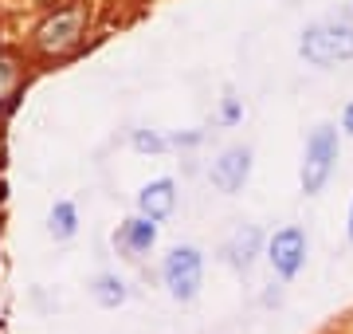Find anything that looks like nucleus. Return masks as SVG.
<instances>
[{"mask_svg":"<svg viewBox=\"0 0 353 334\" xmlns=\"http://www.w3.org/2000/svg\"><path fill=\"white\" fill-rule=\"evenodd\" d=\"M236 118H240V103L228 95V103H224V122H236Z\"/></svg>","mask_w":353,"mask_h":334,"instance_id":"14","label":"nucleus"},{"mask_svg":"<svg viewBox=\"0 0 353 334\" xmlns=\"http://www.w3.org/2000/svg\"><path fill=\"white\" fill-rule=\"evenodd\" d=\"M303 55L310 63L326 67L338 59H353V28L350 24H318L303 36Z\"/></svg>","mask_w":353,"mask_h":334,"instance_id":"1","label":"nucleus"},{"mask_svg":"<svg viewBox=\"0 0 353 334\" xmlns=\"http://www.w3.org/2000/svg\"><path fill=\"white\" fill-rule=\"evenodd\" d=\"M350 240H353V217H350Z\"/></svg>","mask_w":353,"mask_h":334,"instance_id":"16","label":"nucleus"},{"mask_svg":"<svg viewBox=\"0 0 353 334\" xmlns=\"http://www.w3.org/2000/svg\"><path fill=\"white\" fill-rule=\"evenodd\" d=\"M303 256H306V240L299 228H283L271 240V264H275L279 275H294L303 268Z\"/></svg>","mask_w":353,"mask_h":334,"instance_id":"6","label":"nucleus"},{"mask_svg":"<svg viewBox=\"0 0 353 334\" xmlns=\"http://www.w3.org/2000/svg\"><path fill=\"white\" fill-rule=\"evenodd\" d=\"M94 299H99L102 307H118L126 299V287H122V279H114V275H99L94 279Z\"/></svg>","mask_w":353,"mask_h":334,"instance_id":"11","label":"nucleus"},{"mask_svg":"<svg viewBox=\"0 0 353 334\" xmlns=\"http://www.w3.org/2000/svg\"><path fill=\"white\" fill-rule=\"evenodd\" d=\"M165 287L173 299H192L201 291V252L196 248H176L165 259Z\"/></svg>","mask_w":353,"mask_h":334,"instance_id":"4","label":"nucleus"},{"mask_svg":"<svg viewBox=\"0 0 353 334\" xmlns=\"http://www.w3.org/2000/svg\"><path fill=\"white\" fill-rule=\"evenodd\" d=\"M345 130H350V134H353V106H350V110H345Z\"/></svg>","mask_w":353,"mask_h":334,"instance_id":"15","label":"nucleus"},{"mask_svg":"<svg viewBox=\"0 0 353 334\" xmlns=\"http://www.w3.org/2000/svg\"><path fill=\"white\" fill-rule=\"evenodd\" d=\"M16 83H20V71H16V63H12V59H4V55H0V99H8Z\"/></svg>","mask_w":353,"mask_h":334,"instance_id":"12","label":"nucleus"},{"mask_svg":"<svg viewBox=\"0 0 353 334\" xmlns=\"http://www.w3.org/2000/svg\"><path fill=\"white\" fill-rule=\"evenodd\" d=\"M338 161V130L334 126H318L306 141V166H303V189L306 193H318L326 185L330 169Z\"/></svg>","mask_w":353,"mask_h":334,"instance_id":"2","label":"nucleus"},{"mask_svg":"<svg viewBox=\"0 0 353 334\" xmlns=\"http://www.w3.org/2000/svg\"><path fill=\"white\" fill-rule=\"evenodd\" d=\"M255 252H259V228H240L232 240H228V248H224V256H228V264L232 268H252V259H255Z\"/></svg>","mask_w":353,"mask_h":334,"instance_id":"8","label":"nucleus"},{"mask_svg":"<svg viewBox=\"0 0 353 334\" xmlns=\"http://www.w3.org/2000/svg\"><path fill=\"white\" fill-rule=\"evenodd\" d=\"M248 173H252V150H240L236 146V150H228L212 166V185L220 193H236V189H243Z\"/></svg>","mask_w":353,"mask_h":334,"instance_id":"5","label":"nucleus"},{"mask_svg":"<svg viewBox=\"0 0 353 334\" xmlns=\"http://www.w3.org/2000/svg\"><path fill=\"white\" fill-rule=\"evenodd\" d=\"M134 146H138V150H165L169 141L157 138V134H145V130H141V134H134Z\"/></svg>","mask_w":353,"mask_h":334,"instance_id":"13","label":"nucleus"},{"mask_svg":"<svg viewBox=\"0 0 353 334\" xmlns=\"http://www.w3.org/2000/svg\"><path fill=\"white\" fill-rule=\"evenodd\" d=\"M75 228H79L75 205H71V201H59V205L51 208V236H55V240H71Z\"/></svg>","mask_w":353,"mask_h":334,"instance_id":"10","label":"nucleus"},{"mask_svg":"<svg viewBox=\"0 0 353 334\" xmlns=\"http://www.w3.org/2000/svg\"><path fill=\"white\" fill-rule=\"evenodd\" d=\"M138 205H141V213H145L150 220L169 217V213H173V205H176V185H173V181H153V185H145V189H141Z\"/></svg>","mask_w":353,"mask_h":334,"instance_id":"7","label":"nucleus"},{"mask_svg":"<svg viewBox=\"0 0 353 334\" xmlns=\"http://www.w3.org/2000/svg\"><path fill=\"white\" fill-rule=\"evenodd\" d=\"M39 48L48 55H63L71 52L79 43V36H83V8H63V12H55L51 20H43L39 24Z\"/></svg>","mask_w":353,"mask_h":334,"instance_id":"3","label":"nucleus"},{"mask_svg":"<svg viewBox=\"0 0 353 334\" xmlns=\"http://www.w3.org/2000/svg\"><path fill=\"white\" fill-rule=\"evenodd\" d=\"M157 240V228H153V220L150 217H141V220H130L126 228L118 232V244L130 248V252H150V244Z\"/></svg>","mask_w":353,"mask_h":334,"instance_id":"9","label":"nucleus"}]
</instances>
